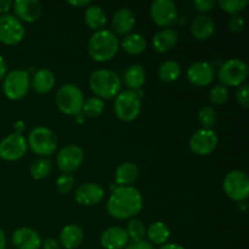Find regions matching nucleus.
<instances>
[{
  "instance_id": "19",
  "label": "nucleus",
  "mask_w": 249,
  "mask_h": 249,
  "mask_svg": "<svg viewBox=\"0 0 249 249\" xmlns=\"http://www.w3.org/2000/svg\"><path fill=\"white\" fill-rule=\"evenodd\" d=\"M12 243L16 249H40L41 240L36 230L21 228L12 235Z\"/></svg>"
},
{
  "instance_id": "35",
  "label": "nucleus",
  "mask_w": 249,
  "mask_h": 249,
  "mask_svg": "<svg viewBox=\"0 0 249 249\" xmlns=\"http://www.w3.org/2000/svg\"><path fill=\"white\" fill-rule=\"evenodd\" d=\"M219 5L224 11L233 16V15H238L246 9V6L248 5V0H220Z\"/></svg>"
},
{
  "instance_id": "16",
  "label": "nucleus",
  "mask_w": 249,
  "mask_h": 249,
  "mask_svg": "<svg viewBox=\"0 0 249 249\" xmlns=\"http://www.w3.org/2000/svg\"><path fill=\"white\" fill-rule=\"evenodd\" d=\"M104 198V189L95 182H85L75 190V201L85 207L96 206Z\"/></svg>"
},
{
  "instance_id": "31",
  "label": "nucleus",
  "mask_w": 249,
  "mask_h": 249,
  "mask_svg": "<svg viewBox=\"0 0 249 249\" xmlns=\"http://www.w3.org/2000/svg\"><path fill=\"white\" fill-rule=\"evenodd\" d=\"M51 162L48 158H39L34 160L31 165V175L36 180H43L50 174L51 172Z\"/></svg>"
},
{
  "instance_id": "15",
  "label": "nucleus",
  "mask_w": 249,
  "mask_h": 249,
  "mask_svg": "<svg viewBox=\"0 0 249 249\" xmlns=\"http://www.w3.org/2000/svg\"><path fill=\"white\" fill-rule=\"evenodd\" d=\"M214 68L211 63L199 61L187 68V79L196 87H207L214 79Z\"/></svg>"
},
{
  "instance_id": "21",
  "label": "nucleus",
  "mask_w": 249,
  "mask_h": 249,
  "mask_svg": "<svg viewBox=\"0 0 249 249\" xmlns=\"http://www.w3.org/2000/svg\"><path fill=\"white\" fill-rule=\"evenodd\" d=\"M215 32V22L208 15L196 17L191 24V33L197 40H207Z\"/></svg>"
},
{
  "instance_id": "45",
  "label": "nucleus",
  "mask_w": 249,
  "mask_h": 249,
  "mask_svg": "<svg viewBox=\"0 0 249 249\" xmlns=\"http://www.w3.org/2000/svg\"><path fill=\"white\" fill-rule=\"evenodd\" d=\"M6 71H7L6 62H5V60L2 56H0V79H2V78L6 75Z\"/></svg>"
},
{
  "instance_id": "9",
  "label": "nucleus",
  "mask_w": 249,
  "mask_h": 249,
  "mask_svg": "<svg viewBox=\"0 0 249 249\" xmlns=\"http://www.w3.org/2000/svg\"><path fill=\"white\" fill-rule=\"evenodd\" d=\"M224 191L226 196L237 202H242L249 196L248 175L242 170H232L224 179Z\"/></svg>"
},
{
  "instance_id": "8",
  "label": "nucleus",
  "mask_w": 249,
  "mask_h": 249,
  "mask_svg": "<svg viewBox=\"0 0 249 249\" xmlns=\"http://www.w3.org/2000/svg\"><path fill=\"white\" fill-rule=\"evenodd\" d=\"M27 146H29L36 155L50 156L57 147V138L49 128L38 126L29 133Z\"/></svg>"
},
{
  "instance_id": "1",
  "label": "nucleus",
  "mask_w": 249,
  "mask_h": 249,
  "mask_svg": "<svg viewBox=\"0 0 249 249\" xmlns=\"http://www.w3.org/2000/svg\"><path fill=\"white\" fill-rule=\"evenodd\" d=\"M143 207L142 195L134 186H117L107 202V212L118 220L138 215Z\"/></svg>"
},
{
  "instance_id": "2",
  "label": "nucleus",
  "mask_w": 249,
  "mask_h": 249,
  "mask_svg": "<svg viewBox=\"0 0 249 249\" xmlns=\"http://www.w3.org/2000/svg\"><path fill=\"white\" fill-rule=\"evenodd\" d=\"M119 40L116 34L108 29L97 31L90 36L88 43V53L92 60L97 62H107L118 53Z\"/></svg>"
},
{
  "instance_id": "28",
  "label": "nucleus",
  "mask_w": 249,
  "mask_h": 249,
  "mask_svg": "<svg viewBox=\"0 0 249 249\" xmlns=\"http://www.w3.org/2000/svg\"><path fill=\"white\" fill-rule=\"evenodd\" d=\"M148 240L155 245H165L170 237V230L162 221H155L146 231Z\"/></svg>"
},
{
  "instance_id": "25",
  "label": "nucleus",
  "mask_w": 249,
  "mask_h": 249,
  "mask_svg": "<svg viewBox=\"0 0 249 249\" xmlns=\"http://www.w3.org/2000/svg\"><path fill=\"white\" fill-rule=\"evenodd\" d=\"M84 19L87 26L92 31H101L107 22V15L99 5H90L85 10Z\"/></svg>"
},
{
  "instance_id": "3",
  "label": "nucleus",
  "mask_w": 249,
  "mask_h": 249,
  "mask_svg": "<svg viewBox=\"0 0 249 249\" xmlns=\"http://www.w3.org/2000/svg\"><path fill=\"white\" fill-rule=\"evenodd\" d=\"M90 89L101 100L113 99L121 90V78L109 70H96L90 74Z\"/></svg>"
},
{
  "instance_id": "7",
  "label": "nucleus",
  "mask_w": 249,
  "mask_h": 249,
  "mask_svg": "<svg viewBox=\"0 0 249 249\" xmlns=\"http://www.w3.org/2000/svg\"><path fill=\"white\" fill-rule=\"evenodd\" d=\"M31 87V78L27 71L14 70L4 77L2 90L10 100H21L26 96Z\"/></svg>"
},
{
  "instance_id": "12",
  "label": "nucleus",
  "mask_w": 249,
  "mask_h": 249,
  "mask_svg": "<svg viewBox=\"0 0 249 249\" xmlns=\"http://www.w3.org/2000/svg\"><path fill=\"white\" fill-rule=\"evenodd\" d=\"M84 160V151L78 145H67L58 152L56 164L66 174L75 172Z\"/></svg>"
},
{
  "instance_id": "37",
  "label": "nucleus",
  "mask_w": 249,
  "mask_h": 249,
  "mask_svg": "<svg viewBox=\"0 0 249 249\" xmlns=\"http://www.w3.org/2000/svg\"><path fill=\"white\" fill-rule=\"evenodd\" d=\"M73 185H74V178L71 174H61L57 178V181H56V187H57L58 192L62 195H67L72 191Z\"/></svg>"
},
{
  "instance_id": "13",
  "label": "nucleus",
  "mask_w": 249,
  "mask_h": 249,
  "mask_svg": "<svg viewBox=\"0 0 249 249\" xmlns=\"http://www.w3.org/2000/svg\"><path fill=\"white\" fill-rule=\"evenodd\" d=\"M26 139L18 134H10L0 142V158L4 160H17L23 157L27 152Z\"/></svg>"
},
{
  "instance_id": "43",
  "label": "nucleus",
  "mask_w": 249,
  "mask_h": 249,
  "mask_svg": "<svg viewBox=\"0 0 249 249\" xmlns=\"http://www.w3.org/2000/svg\"><path fill=\"white\" fill-rule=\"evenodd\" d=\"M12 1L11 0H0V14L6 15L7 11L11 9Z\"/></svg>"
},
{
  "instance_id": "38",
  "label": "nucleus",
  "mask_w": 249,
  "mask_h": 249,
  "mask_svg": "<svg viewBox=\"0 0 249 249\" xmlns=\"http://www.w3.org/2000/svg\"><path fill=\"white\" fill-rule=\"evenodd\" d=\"M249 87L247 84L240 85V88L236 91V100L240 104L241 107L243 108H248L249 107V94H248Z\"/></svg>"
},
{
  "instance_id": "6",
  "label": "nucleus",
  "mask_w": 249,
  "mask_h": 249,
  "mask_svg": "<svg viewBox=\"0 0 249 249\" xmlns=\"http://www.w3.org/2000/svg\"><path fill=\"white\" fill-rule=\"evenodd\" d=\"M141 111L140 95L136 91L125 90L119 92L114 100V113L121 121L133 122Z\"/></svg>"
},
{
  "instance_id": "24",
  "label": "nucleus",
  "mask_w": 249,
  "mask_h": 249,
  "mask_svg": "<svg viewBox=\"0 0 249 249\" xmlns=\"http://www.w3.org/2000/svg\"><path fill=\"white\" fill-rule=\"evenodd\" d=\"M178 39H179V36H178V33L174 29H162V31L156 33V36H153V48L158 53H168V51L174 48L175 44L178 43Z\"/></svg>"
},
{
  "instance_id": "47",
  "label": "nucleus",
  "mask_w": 249,
  "mask_h": 249,
  "mask_svg": "<svg viewBox=\"0 0 249 249\" xmlns=\"http://www.w3.org/2000/svg\"><path fill=\"white\" fill-rule=\"evenodd\" d=\"M160 249H185V248L181 247V246L177 245V243H165V245H163Z\"/></svg>"
},
{
  "instance_id": "5",
  "label": "nucleus",
  "mask_w": 249,
  "mask_h": 249,
  "mask_svg": "<svg viewBox=\"0 0 249 249\" xmlns=\"http://www.w3.org/2000/svg\"><path fill=\"white\" fill-rule=\"evenodd\" d=\"M247 63L240 58H231L219 68L218 79L224 87H240L248 78Z\"/></svg>"
},
{
  "instance_id": "48",
  "label": "nucleus",
  "mask_w": 249,
  "mask_h": 249,
  "mask_svg": "<svg viewBox=\"0 0 249 249\" xmlns=\"http://www.w3.org/2000/svg\"><path fill=\"white\" fill-rule=\"evenodd\" d=\"M5 246H6V238H5V233L0 229V249H5Z\"/></svg>"
},
{
  "instance_id": "27",
  "label": "nucleus",
  "mask_w": 249,
  "mask_h": 249,
  "mask_svg": "<svg viewBox=\"0 0 249 249\" xmlns=\"http://www.w3.org/2000/svg\"><path fill=\"white\" fill-rule=\"evenodd\" d=\"M146 80V73L141 66L133 65L124 72V83L131 91H136L143 85Z\"/></svg>"
},
{
  "instance_id": "4",
  "label": "nucleus",
  "mask_w": 249,
  "mask_h": 249,
  "mask_svg": "<svg viewBox=\"0 0 249 249\" xmlns=\"http://www.w3.org/2000/svg\"><path fill=\"white\" fill-rule=\"evenodd\" d=\"M56 105L62 113L75 116L80 113L84 105V95L74 84H65L56 94Z\"/></svg>"
},
{
  "instance_id": "23",
  "label": "nucleus",
  "mask_w": 249,
  "mask_h": 249,
  "mask_svg": "<svg viewBox=\"0 0 249 249\" xmlns=\"http://www.w3.org/2000/svg\"><path fill=\"white\" fill-rule=\"evenodd\" d=\"M55 74L48 68H41L34 74L32 79V88L39 95L48 94L55 87Z\"/></svg>"
},
{
  "instance_id": "34",
  "label": "nucleus",
  "mask_w": 249,
  "mask_h": 249,
  "mask_svg": "<svg viewBox=\"0 0 249 249\" xmlns=\"http://www.w3.org/2000/svg\"><path fill=\"white\" fill-rule=\"evenodd\" d=\"M198 118L203 129H212L218 121V114L213 107L206 106L199 111Z\"/></svg>"
},
{
  "instance_id": "49",
  "label": "nucleus",
  "mask_w": 249,
  "mask_h": 249,
  "mask_svg": "<svg viewBox=\"0 0 249 249\" xmlns=\"http://www.w3.org/2000/svg\"><path fill=\"white\" fill-rule=\"evenodd\" d=\"M74 118H75V122H77V123H79V124H83L85 122V116L82 113V112H80V113H78V114H75Z\"/></svg>"
},
{
  "instance_id": "46",
  "label": "nucleus",
  "mask_w": 249,
  "mask_h": 249,
  "mask_svg": "<svg viewBox=\"0 0 249 249\" xmlns=\"http://www.w3.org/2000/svg\"><path fill=\"white\" fill-rule=\"evenodd\" d=\"M24 128H26V124L22 121H18L15 123V134H18V135H22Z\"/></svg>"
},
{
  "instance_id": "41",
  "label": "nucleus",
  "mask_w": 249,
  "mask_h": 249,
  "mask_svg": "<svg viewBox=\"0 0 249 249\" xmlns=\"http://www.w3.org/2000/svg\"><path fill=\"white\" fill-rule=\"evenodd\" d=\"M125 249H155L151 243L146 242V241H139V242H131L128 243Z\"/></svg>"
},
{
  "instance_id": "40",
  "label": "nucleus",
  "mask_w": 249,
  "mask_h": 249,
  "mask_svg": "<svg viewBox=\"0 0 249 249\" xmlns=\"http://www.w3.org/2000/svg\"><path fill=\"white\" fill-rule=\"evenodd\" d=\"M215 4V0H197V1H195V7H196V10H198V11L207 12L213 10Z\"/></svg>"
},
{
  "instance_id": "30",
  "label": "nucleus",
  "mask_w": 249,
  "mask_h": 249,
  "mask_svg": "<svg viewBox=\"0 0 249 249\" xmlns=\"http://www.w3.org/2000/svg\"><path fill=\"white\" fill-rule=\"evenodd\" d=\"M181 74V68L177 61H165L160 66L158 70V77L160 80L167 83H172L178 80V78Z\"/></svg>"
},
{
  "instance_id": "44",
  "label": "nucleus",
  "mask_w": 249,
  "mask_h": 249,
  "mask_svg": "<svg viewBox=\"0 0 249 249\" xmlns=\"http://www.w3.org/2000/svg\"><path fill=\"white\" fill-rule=\"evenodd\" d=\"M68 4L72 5L74 7H85V6H90L91 5V1L90 0H74V1H68Z\"/></svg>"
},
{
  "instance_id": "22",
  "label": "nucleus",
  "mask_w": 249,
  "mask_h": 249,
  "mask_svg": "<svg viewBox=\"0 0 249 249\" xmlns=\"http://www.w3.org/2000/svg\"><path fill=\"white\" fill-rule=\"evenodd\" d=\"M84 240V233L80 226L70 224L65 226L60 233V243L66 249H75L82 245Z\"/></svg>"
},
{
  "instance_id": "11",
  "label": "nucleus",
  "mask_w": 249,
  "mask_h": 249,
  "mask_svg": "<svg viewBox=\"0 0 249 249\" xmlns=\"http://www.w3.org/2000/svg\"><path fill=\"white\" fill-rule=\"evenodd\" d=\"M150 14L160 27H169L178 19V9L172 0H156L151 4Z\"/></svg>"
},
{
  "instance_id": "39",
  "label": "nucleus",
  "mask_w": 249,
  "mask_h": 249,
  "mask_svg": "<svg viewBox=\"0 0 249 249\" xmlns=\"http://www.w3.org/2000/svg\"><path fill=\"white\" fill-rule=\"evenodd\" d=\"M228 27L233 33H241L245 29V19L240 15H233L229 19Z\"/></svg>"
},
{
  "instance_id": "18",
  "label": "nucleus",
  "mask_w": 249,
  "mask_h": 249,
  "mask_svg": "<svg viewBox=\"0 0 249 249\" xmlns=\"http://www.w3.org/2000/svg\"><path fill=\"white\" fill-rule=\"evenodd\" d=\"M100 242L105 249H123L128 246L129 237L124 229L112 226L102 232Z\"/></svg>"
},
{
  "instance_id": "14",
  "label": "nucleus",
  "mask_w": 249,
  "mask_h": 249,
  "mask_svg": "<svg viewBox=\"0 0 249 249\" xmlns=\"http://www.w3.org/2000/svg\"><path fill=\"white\" fill-rule=\"evenodd\" d=\"M218 146V136L212 129H199L190 140L192 152L198 156H207L213 152Z\"/></svg>"
},
{
  "instance_id": "42",
  "label": "nucleus",
  "mask_w": 249,
  "mask_h": 249,
  "mask_svg": "<svg viewBox=\"0 0 249 249\" xmlns=\"http://www.w3.org/2000/svg\"><path fill=\"white\" fill-rule=\"evenodd\" d=\"M41 245H43V249H60V243L55 238H48Z\"/></svg>"
},
{
  "instance_id": "17",
  "label": "nucleus",
  "mask_w": 249,
  "mask_h": 249,
  "mask_svg": "<svg viewBox=\"0 0 249 249\" xmlns=\"http://www.w3.org/2000/svg\"><path fill=\"white\" fill-rule=\"evenodd\" d=\"M15 15L19 21L32 23L41 15V4L38 0H16L12 2Z\"/></svg>"
},
{
  "instance_id": "32",
  "label": "nucleus",
  "mask_w": 249,
  "mask_h": 249,
  "mask_svg": "<svg viewBox=\"0 0 249 249\" xmlns=\"http://www.w3.org/2000/svg\"><path fill=\"white\" fill-rule=\"evenodd\" d=\"M105 109L104 100L99 99V97H90L87 101H84L83 105V114L90 118H96V117L101 116V113Z\"/></svg>"
},
{
  "instance_id": "29",
  "label": "nucleus",
  "mask_w": 249,
  "mask_h": 249,
  "mask_svg": "<svg viewBox=\"0 0 249 249\" xmlns=\"http://www.w3.org/2000/svg\"><path fill=\"white\" fill-rule=\"evenodd\" d=\"M122 46H123V49L128 53H130V55H134V56H138L145 51L146 46H147V43H146V39L143 38L141 34L131 33V34H128V36L123 39V41H122Z\"/></svg>"
},
{
  "instance_id": "26",
  "label": "nucleus",
  "mask_w": 249,
  "mask_h": 249,
  "mask_svg": "<svg viewBox=\"0 0 249 249\" xmlns=\"http://www.w3.org/2000/svg\"><path fill=\"white\" fill-rule=\"evenodd\" d=\"M139 177L138 165L131 162H125L119 165L116 170V182L119 186H130Z\"/></svg>"
},
{
  "instance_id": "20",
  "label": "nucleus",
  "mask_w": 249,
  "mask_h": 249,
  "mask_svg": "<svg viewBox=\"0 0 249 249\" xmlns=\"http://www.w3.org/2000/svg\"><path fill=\"white\" fill-rule=\"evenodd\" d=\"M136 23L135 15L133 14V11L129 9H119L117 10L113 14L112 17V27H113V31L116 33L122 34V36H125L129 34L134 29Z\"/></svg>"
},
{
  "instance_id": "10",
  "label": "nucleus",
  "mask_w": 249,
  "mask_h": 249,
  "mask_svg": "<svg viewBox=\"0 0 249 249\" xmlns=\"http://www.w3.org/2000/svg\"><path fill=\"white\" fill-rule=\"evenodd\" d=\"M26 29L15 15L0 16V41L6 45H16L24 38Z\"/></svg>"
},
{
  "instance_id": "33",
  "label": "nucleus",
  "mask_w": 249,
  "mask_h": 249,
  "mask_svg": "<svg viewBox=\"0 0 249 249\" xmlns=\"http://www.w3.org/2000/svg\"><path fill=\"white\" fill-rule=\"evenodd\" d=\"M125 231L128 233L129 240H131V242L143 241V237L146 235L145 226H143L142 221H140L139 219H133V220L129 221Z\"/></svg>"
},
{
  "instance_id": "36",
  "label": "nucleus",
  "mask_w": 249,
  "mask_h": 249,
  "mask_svg": "<svg viewBox=\"0 0 249 249\" xmlns=\"http://www.w3.org/2000/svg\"><path fill=\"white\" fill-rule=\"evenodd\" d=\"M228 99H229V89L221 84L215 85V87L212 88L211 91H209V100H211L214 105L220 106V105L225 104V102L228 101Z\"/></svg>"
}]
</instances>
